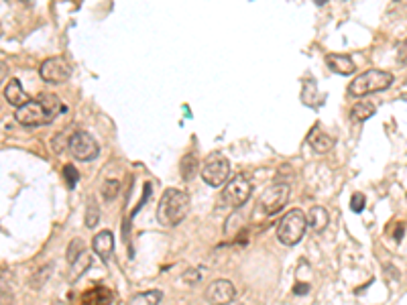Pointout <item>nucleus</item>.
<instances>
[{
    "instance_id": "f257e3e1",
    "label": "nucleus",
    "mask_w": 407,
    "mask_h": 305,
    "mask_svg": "<svg viewBox=\"0 0 407 305\" xmlns=\"http://www.w3.org/2000/svg\"><path fill=\"white\" fill-rule=\"evenodd\" d=\"M65 110L61 106V100L55 94H41L37 100H31L29 104L21 106L17 110V123L25 127H43L55 120V116Z\"/></svg>"
},
{
    "instance_id": "f03ea898",
    "label": "nucleus",
    "mask_w": 407,
    "mask_h": 305,
    "mask_svg": "<svg viewBox=\"0 0 407 305\" xmlns=\"http://www.w3.org/2000/svg\"><path fill=\"white\" fill-rule=\"evenodd\" d=\"M189 212V196L181 189L169 187L163 191L159 206H157V220L163 226H178Z\"/></svg>"
},
{
    "instance_id": "7ed1b4c3",
    "label": "nucleus",
    "mask_w": 407,
    "mask_h": 305,
    "mask_svg": "<svg viewBox=\"0 0 407 305\" xmlns=\"http://www.w3.org/2000/svg\"><path fill=\"white\" fill-rule=\"evenodd\" d=\"M306 228H308L306 214L302 210H298V208L289 210L277 224V238L285 246H295L304 238Z\"/></svg>"
},
{
    "instance_id": "20e7f679",
    "label": "nucleus",
    "mask_w": 407,
    "mask_h": 305,
    "mask_svg": "<svg viewBox=\"0 0 407 305\" xmlns=\"http://www.w3.org/2000/svg\"><path fill=\"white\" fill-rule=\"evenodd\" d=\"M393 84V74L383 72V70H368L361 76H357L351 86H348V94L351 96H366L373 92H381Z\"/></svg>"
},
{
    "instance_id": "39448f33",
    "label": "nucleus",
    "mask_w": 407,
    "mask_h": 305,
    "mask_svg": "<svg viewBox=\"0 0 407 305\" xmlns=\"http://www.w3.org/2000/svg\"><path fill=\"white\" fill-rule=\"evenodd\" d=\"M202 179L210 187H222L230 179V163L222 153H210L202 165Z\"/></svg>"
},
{
    "instance_id": "423d86ee",
    "label": "nucleus",
    "mask_w": 407,
    "mask_h": 305,
    "mask_svg": "<svg viewBox=\"0 0 407 305\" xmlns=\"http://www.w3.org/2000/svg\"><path fill=\"white\" fill-rule=\"evenodd\" d=\"M251 193H253V183L249 181V175L238 173L234 175L232 179H228V183L225 185L222 198H225V202H227L228 206L240 208V206H244L249 202Z\"/></svg>"
},
{
    "instance_id": "0eeeda50",
    "label": "nucleus",
    "mask_w": 407,
    "mask_h": 305,
    "mask_svg": "<svg viewBox=\"0 0 407 305\" xmlns=\"http://www.w3.org/2000/svg\"><path fill=\"white\" fill-rule=\"evenodd\" d=\"M67 149L74 155V159H78V161H92L100 153V145L96 143V138L92 136L90 132L86 131L74 132L70 136Z\"/></svg>"
},
{
    "instance_id": "6e6552de",
    "label": "nucleus",
    "mask_w": 407,
    "mask_h": 305,
    "mask_svg": "<svg viewBox=\"0 0 407 305\" xmlns=\"http://www.w3.org/2000/svg\"><path fill=\"white\" fill-rule=\"evenodd\" d=\"M39 76L47 84H63L72 76V67L63 57H49L41 63Z\"/></svg>"
},
{
    "instance_id": "1a4fd4ad",
    "label": "nucleus",
    "mask_w": 407,
    "mask_h": 305,
    "mask_svg": "<svg viewBox=\"0 0 407 305\" xmlns=\"http://www.w3.org/2000/svg\"><path fill=\"white\" fill-rule=\"evenodd\" d=\"M289 185L287 183H273L261 196V208L265 214H277L289 202Z\"/></svg>"
},
{
    "instance_id": "9d476101",
    "label": "nucleus",
    "mask_w": 407,
    "mask_h": 305,
    "mask_svg": "<svg viewBox=\"0 0 407 305\" xmlns=\"http://www.w3.org/2000/svg\"><path fill=\"white\" fill-rule=\"evenodd\" d=\"M236 297V287L228 279H218L208 285L206 302L210 305H230Z\"/></svg>"
},
{
    "instance_id": "9b49d317",
    "label": "nucleus",
    "mask_w": 407,
    "mask_h": 305,
    "mask_svg": "<svg viewBox=\"0 0 407 305\" xmlns=\"http://www.w3.org/2000/svg\"><path fill=\"white\" fill-rule=\"evenodd\" d=\"M4 98H6V102H8L10 106H14L17 110H19L21 106H25V104L31 102V96L23 90L21 82H19L17 78L8 80V84L4 86Z\"/></svg>"
},
{
    "instance_id": "f8f14e48",
    "label": "nucleus",
    "mask_w": 407,
    "mask_h": 305,
    "mask_svg": "<svg viewBox=\"0 0 407 305\" xmlns=\"http://www.w3.org/2000/svg\"><path fill=\"white\" fill-rule=\"evenodd\" d=\"M92 249L102 261H108L112 257V253H114V236H112V232L110 230L98 232L94 236V240H92Z\"/></svg>"
},
{
    "instance_id": "ddd939ff",
    "label": "nucleus",
    "mask_w": 407,
    "mask_h": 305,
    "mask_svg": "<svg viewBox=\"0 0 407 305\" xmlns=\"http://www.w3.org/2000/svg\"><path fill=\"white\" fill-rule=\"evenodd\" d=\"M326 65L330 67V72H334L338 76H351L357 70L355 61L351 59V55H344V53H330V55H326Z\"/></svg>"
},
{
    "instance_id": "4468645a",
    "label": "nucleus",
    "mask_w": 407,
    "mask_h": 305,
    "mask_svg": "<svg viewBox=\"0 0 407 305\" xmlns=\"http://www.w3.org/2000/svg\"><path fill=\"white\" fill-rule=\"evenodd\" d=\"M306 220H308V226L316 232H324L330 224V214L326 212V208L322 206H314L308 214H306Z\"/></svg>"
},
{
    "instance_id": "2eb2a0df",
    "label": "nucleus",
    "mask_w": 407,
    "mask_h": 305,
    "mask_svg": "<svg viewBox=\"0 0 407 305\" xmlns=\"http://www.w3.org/2000/svg\"><path fill=\"white\" fill-rule=\"evenodd\" d=\"M112 304V291L106 287H94L86 291L82 297V305H110Z\"/></svg>"
},
{
    "instance_id": "dca6fc26",
    "label": "nucleus",
    "mask_w": 407,
    "mask_h": 305,
    "mask_svg": "<svg viewBox=\"0 0 407 305\" xmlns=\"http://www.w3.org/2000/svg\"><path fill=\"white\" fill-rule=\"evenodd\" d=\"M308 143H310V147L316 153H328L334 147V138L328 136V134H324L320 129H314V131L308 134Z\"/></svg>"
},
{
    "instance_id": "f3484780",
    "label": "nucleus",
    "mask_w": 407,
    "mask_h": 305,
    "mask_svg": "<svg viewBox=\"0 0 407 305\" xmlns=\"http://www.w3.org/2000/svg\"><path fill=\"white\" fill-rule=\"evenodd\" d=\"M198 169H200V161H198L196 153H187V155L181 159V165H180L181 179H183V181H191V179H194V175L198 173Z\"/></svg>"
},
{
    "instance_id": "a211bd4d",
    "label": "nucleus",
    "mask_w": 407,
    "mask_h": 305,
    "mask_svg": "<svg viewBox=\"0 0 407 305\" xmlns=\"http://www.w3.org/2000/svg\"><path fill=\"white\" fill-rule=\"evenodd\" d=\"M161 297H163V293L159 289H151V291H143V293L133 295L129 299V305H159Z\"/></svg>"
},
{
    "instance_id": "6ab92c4d",
    "label": "nucleus",
    "mask_w": 407,
    "mask_h": 305,
    "mask_svg": "<svg viewBox=\"0 0 407 305\" xmlns=\"http://www.w3.org/2000/svg\"><path fill=\"white\" fill-rule=\"evenodd\" d=\"M351 114H353V118H355L357 123H364V120H368V118L375 114V106L368 104V102H359V104L353 106Z\"/></svg>"
},
{
    "instance_id": "aec40b11",
    "label": "nucleus",
    "mask_w": 407,
    "mask_h": 305,
    "mask_svg": "<svg viewBox=\"0 0 407 305\" xmlns=\"http://www.w3.org/2000/svg\"><path fill=\"white\" fill-rule=\"evenodd\" d=\"M100 193H102V198L108 200V202L116 200L118 193H121V181H118V179H106V181L102 183V187H100Z\"/></svg>"
},
{
    "instance_id": "412c9836",
    "label": "nucleus",
    "mask_w": 407,
    "mask_h": 305,
    "mask_svg": "<svg viewBox=\"0 0 407 305\" xmlns=\"http://www.w3.org/2000/svg\"><path fill=\"white\" fill-rule=\"evenodd\" d=\"M84 251H86V249H84V240H82V238H74V240L70 242V246H67V262L74 264V262L84 255Z\"/></svg>"
},
{
    "instance_id": "4be33fe9",
    "label": "nucleus",
    "mask_w": 407,
    "mask_h": 305,
    "mask_svg": "<svg viewBox=\"0 0 407 305\" xmlns=\"http://www.w3.org/2000/svg\"><path fill=\"white\" fill-rule=\"evenodd\" d=\"M100 222V208L96 204V200L88 202V210H86V226L88 228H96V224Z\"/></svg>"
},
{
    "instance_id": "5701e85b",
    "label": "nucleus",
    "mask_w": 407,
    "mask_h": 305,
    "mask_svg": "<svg viewBox=\"0 0 407 305\" xmlns=\"http://www.w3.org/2000/svg\"><path fill=\"white\" fill-rule=\"evenodd\" d=\"M72 266H74V271H72V277H74V281H76V279H78V277H80V275H82L86 269H90L92 266V257H88V255L84 253V255H82L78 261L74 262Z\"/></svg>"
},
{
    "instance_id": "b1692460",
    "label": "nucleus",
    "mask_w": 407,
    "mask_h": 305,
    "mask_svg": "<svg viewBox=\"0 0 407 305\" xmlns=\"http://www.w3.org/2000/svg\"><path fill=\"white\" fill-rule=\"evenodd\" d=\"M63 179H65V183H67L70 187H76V183H78V179H80V173H78V169H76L74 165H65V167H63Z\"/></svg>"
},
{
    "instance_id": "393cba45",
    "label": "nucleus",
    "mask_w": 407,
    "mask_h": 305,
    "mask_svg": "<svg viewBox=\"0 0 407 305\" xmlns=\"http://www.w3.org/2000/svg\"><path fill=\"white\" fill-rule=\"evenodd\" d=\"M364 204H366V198H364L362 193H355V196L351 198V210H353L355 214H361L362 210H364Z\"/></svg>"
},
{
    "instance_id": "a878e982",
    "label": "nucleus",
    "mask_w": 407,
    "mask_h": 305,
    "mask_svg": "<svg viewBox=\"0 0 407 305\" xmlns=\"http://www.w3.org/2000/svg\"><path fill=\"white\" fill-rule=\"evenodd\" d=\"M200 279H202V273H200V269H187V271L183 273V281H185V283H189V285H196V283H200Z\"/></svg>"
},
{
    "instance_id": "bb28decb",
    "label": "nucleus",
    "mask_w": 407,
    "mask_h": 305,
    "mask_svg": "<svg viewBox=\"0 0 407 305\" xmlns=\"http://www.w3.org/2000/svg\"><path fill=\"white\" fill-rule=\"evenodd\" d=\"M6 72H8V63H6V59L0 55V84H2L4 78H6Z\"/></svg>"
},
{
    "instance_id": "cd10ccee",
    "label": "nucleus",
    "mask_w": 407,
    "mask_h": 305,
    "mask_svg": "<svg viewBox=\"0 0 407 305\" xmlns=\"http://www.w3.org/2000/svg\"><path fill=\"white\" fill-rule=\"evenodd\" d=\"M308 291H310V285H308V283H304V285H302V283H298V285L293 287V293H295V295H300V293H308Z\"/></svg>"
},
{
    "instance_id": "c85d7f7f",
    "label": "nucleus",
    "mask_w": 407,
    "mask_h": 305,
    "mask_svg": "<svg viewBox=\"0 0 407 305\" xmlns=\"http://www.w3.org/2000/svg\"><path fill=\"white\" fill-rule=\"evenodd\" d=\"M404 228H406V224H399V226H397V232H395V240H397V242L404 238Z\"/></svg>"
},
{
    "instance_id": "c756f323",
    "label": "nucleus",
    "mask_w": 407,
    "mask_h": 305,
    "mask_svg": "<svg viewBox=\"0 0 407 305\" xmlns=\"http://www.w3.org/2000/svg\"><path fill=\"white\" fill-rule=\"evenodd\" d=\"M0 33H2V27H0Z\"/></svg>"
}]
</instances>
